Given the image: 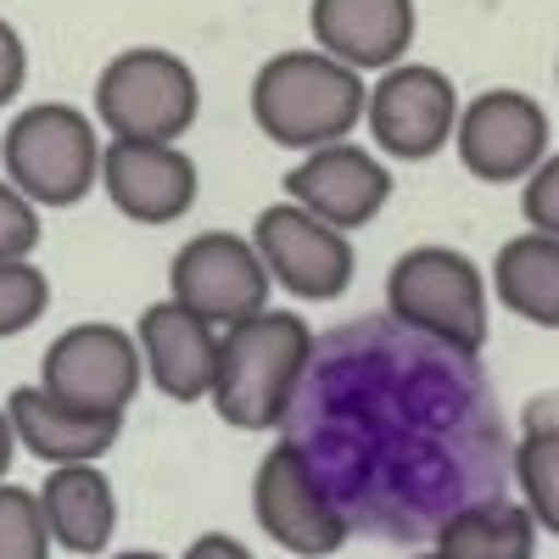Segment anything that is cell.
Returning a JSON list of instances; mask_svg holds the SVG:
<instances>
[{
  "instance_id": "obj_1",
  "label": "cell",
  "mask_w": 559,
  "mask_h": 559,
  "mask_svg": "<svg viewBox=\"0 0 559 559\" xmlns=\"http://www.w3.org/2000/svg\"><path fill=\"white\" fill-rule=\"evenodd\" d=\"M292 419L286 442L313 459L347 521L376 532H442L459 509L503 498V476H515L481 364L392 313L319 336Z\"/></svg>"
},
{
  "instance_id": "obj_2",
  "label": "cell",
  "mask_w": 559,
  "mask_h": 559,
  "mask_svg": "<svg viewBox=\"0 0 559 559\" xmlns=\"http://www.w3.org/2000/svg\"><path fill=\"white\" fill-rule=\"evenodd\" d=\"M319 336L308 331L302 313L269 308L236 331H224L218 347V381H213V414L236 431H274L286 426L308 369H313Z\"/></svg>"
},
{
  "instance_id": "obj_3",
  "label": "cell",
  "mask_w": 559,
  "mask_h": 559,
  "mask_svg": "<svg viewBox=\"0 0 559 559\" xmlns=\"http://www.w3.org/2000/svg\"><path fill=\"white\" fill-rule=\"evenodd\" d=\"M369 118V84L364 73L324 57L319 45L280 51L252 73V123L286 152H324L342 146Z\"/></svg>"
},
{
  "instance_id": "obj_4",
  "label": "cell",
  "mask_w": 559,
  "mask_h": 559,
  "mask_svg": "<svg viewBox=\"0 0 559 559\" xmlns=\"http://www.w3.org/2000/svg\"><path fill=\"white\" fill-rule=\"evenodd\" d=\"M386 313L414 336H431L464 358L487 347V274L459 247H408L386 269Z\"/></svg>"
},
{
  "instance_id": "obj_5",
  "label": "cell",
  "mask_w": 559,
  "mask_h": 559,
  "mask_svg": "<svg viewBox=\"0 0 559 559\" xmlns=\"http://www.w3.org/2000/svg\"><path fill=\"white\" fill-rule=\"evenodd\" d=\"M102 134L90 112L68 102H39L23 107L7 134H0V163L7 179L34 202V207H73L90 197V185H102Z\"/></svg>"
},
{
  "instance_id": "obj_6",
  "label": "cell",
  "mask_w": 559,
  "mask_h": 559,
  "mask_svg": "<svg viewBox=\"0 0 559 559\" xmlns=\"http://www.w3.org/2000/svg\"><path fill=\"white\" fill-rule=\"evenodd\" d=\"M202 90L185 57L163 45H129L96 79V123L112 140H163L179 146V134L197 123Z\"/></svg>"
},
{
  "instance_id": "obj_7",
  "label": "cell",
  "mask_w": 559,
  "mask_h": 559,
  "mask_svg": "<svg viewBox=\"0 0 559 559\" xmlns=\"http://www.w3.org/2000/svg\"><path fill=\"white\" fill-rule=\"evenodd\" d=\"M140 381H146V353H140L134 331L107 319L68 324L39 358V392L96 419H123Z\"/></svg>"
},
{
  "instance_id": "obj_8",
  "label": "cell",
  "mask_w": 559,
  "mask_h": 559,
  "mask_svg": "<svg viewBox=\"0 0 559 559\" xmlns=\"http://www.w3.org/2000/svg\"><path fill=\"white\" fill-rule=\"evenodd\" d=\"M252 515L258 526L297 559H331L347 537L353 521L313 471V459L297 442H274L258 471H252Z\"/></svg>"
},
{
  "instance_id": "obj_9",
  "label": "cell",
  "mask_w": 559,
  "mask_h": 559,
  "mask_svg": "<svg viewBox=\"0 0 559 559\" xmlns=\"http://www.w3.org/2000/svg\"><path fill=\"white\" fill-rule=\"evenodd\" d=\"M168 302L191 308L213 331H236V324L269 313V269L252 236H229V229L191 236L168 263Z\"/></svg>"
},
{
  "instance_id": "obj_10",
  "label": "cell",
  "mask_w": 559,
  "mask_h": 559,
  "mask_svg": "<svg viewBox=\"0 0 559 559\" xmlns=\"http://www.w3.org/2000/svg\"><path fill=\"white\" fill-rule=\"evenodd\" d=\"M459 90L431 62H403L369 84V134L392 163H426L459 134Z\"/></svg>"
},
{
  "instance_id": "obj_11",
  "label": "cell",
  "mask_w": 559,
  "mask_h": 559,
  "mask_svg": "<svg viewBox=\"0 0 559 559\" xmlns=\"http://www.w3.org/2000/svg\"><path fill=\"white\" fill-rule=\"evenodd\" d=\"M252 247L280 292L297 302H336L353 286V241L297 202H274L252 218Z\"/></svg>"
},
{
  "instance_id": "obj_12",
  "label": "cell",
  "mask_w": 559,
  "mask_h": 559,
  "mask_svg": "<svg viewBox=\"0 0 559 559\" xmlns=\"http://www.w3.org/2000/svg\"><path fill=\"white\" fill-rule=\"evenodd\" d=\"M453 152L481 185H526L548 163V112L526 90H481L459 118Z\"/></svg>"
},
{
  "instance_id": "obj_13",
  "label": "cell",
  "mask_w": 559,
  "mask_h": 559,
  "mask_svg": "<svg viewBox=\"0 0 559 559\" xmlns=\"http://www.w3.org/2000/svg\"><path fill=\"white\" fill-rule=\"evenodd\" d=\"M102 191L134 224H179L197 207V163L163 140H107Z\"/></svg>"
},
{
  "instance_id": "obj_14",
  "label": "cell",
  "mask_w": 559,
  "mask_h": 559,
  "mask_svg": "<svg viewBox=\"0 0 559 559\" xmlns=\"http://www.w3.org/2000/svg\"><path fill=\"white\" fill-rule=\"evenodd\" d=\"M286 202H297L302 213L324 218L331 229L353 236L392 202V174L381 157H369L364 146L342 140V146L308 152L292 174H286Z\"/></svg>"
},
{
  "instance_id": "obj_15",
  "label": "cell",
  "mask_w": 559,
  "mask_h": 559,
  "mask_svg": "<svg viewBox=\"0 0 559 559\" xmlns=\"http://www.w3.org/2000/svg\"><path fill=\"white\" fill-rule=\"evenodd\" d=\"M308 28L342 68L392 73L414 45V0H308Z\"/></svg>"
},
{
  "instance_id": "obj_16",
  "label": "cell",
  "mask_w": 559,
  "mask_h": 559,
  "mask_svg": "<svg viewBox=\"0 0 559 559\" xmlns=\"http://www.w3.org/2000/svg\"><path fill=\"white\" fill-rule=\"evenodd\" d=\"M134 342L146 353V376L157 381L163 397H174V403L213 397L224 331H213L207 319H197L179 302H152L134 319Z\"/></svg>"
},
{
  "instance_id": "obj_17",
  "label": "cell",
  "mask_w": 559,
  "mask_h": 559,
  "mask_svg": "<svg viewBox=\"0 0 559 559\" xmlns=\"http://www.w3.org/2000/svg\"><path fill=\"white\" fill-rule=\"evenodd\" d=\"M7 414H12L17 448H28L39 464H51V471H68V464H102V453L123 431V419L79 414V408L57 403L51 392H39V386H17L7 397Z\"/></svg>"
},
{
  "instance_id": "obj_18",
  "label": "cell",
  "mask_w": 559,
  "mask_h": 559,
  "mask_svg": "<svg viewBox=\"0 0 559 559\" xmlns=\"http://www.w3.org/2000/svg\"><path fill=\"white\" fill-rule=\"evenodd\" d=\"M39 492L45 526H51V543L68 554H107L112 532H118V492L107 481L102 464H68V471H51Z\"/></svg>"
},
{
  "instance_id": "obj_19",
  "label": "cell",
  "mask_w": 559,
  "mask_h": 559,
  "mask_svg": "<svg viewBox=\"0 0 559 559\" xmlns=\"http://www.w3.org/2000/svg\"><path fill=\"white\" fill-rule=\"evenodd\" d=\"M492 292L537 331H559V241L532 236V229L509 236L492 258Z\"/></svg>"
},
{
  "instance_id": "obj_20",
  "label": "cell",
  "mask_w": 559,
  "mask_h": 559,
  "mask_svg": "<svg viewBox=\"0 0 559 559\" xmlns=\"http://www.w3.org/2000/svg\"><path fill=\"white\" fill-rule=\"evenodd\" d=\"M437 554L448 559H532L537 554V521L521 498H481L471 509H459L453 521H442Z\"/></svg>"
},
{
  "instance_id": "obj_21",
  "label": "cell",
  "mask_w": 559,
  "mask_h": 559,
  "mask_svg": "<svg viewBox=\"0 0 559 559\" xmlns=\"http://www.w3.org/2000/svg\"><path fill=\"white\" fill-rule=\"evenodd\" d=\"M515 487L537 532L559 537V431H526L515 442Z\"/></svg>"
},
{
  "instance_id": "obj_22",
  "label": "cell",
  "mask_w": 559,
  "mask_h": 559,
  "mask_svg": "<svg viewBox=\"0 0 559 559\" xmlns=\"http://www.w3.org/2000/svg\"><path fill=\"white\" fill-rule=\"evenodd\" d=\"M51 526L34 487H0V559H51Z\"/></svg>"
},
{
  "instance_id": "obj_23",
  "label": "cell",
  "mask_w": 559,
  "mask_h": 559,
  "mask_svg": "<svg viewBox=\"0 0 559 559\" xmlns=\"http://www.w3.org/2000/svg\"><path fill=\"white\" fill-rule=\"evenodd\" d=\"M51 308V280L34 263H0V336H23Z\"/></svg>"
},
{
  "instance_id": "obj_24",
  "label": "cell",
  "mask_w": 559,
  "mask_h": 559,
  "mask_svg": "<svg viewBox=\"0 0 559 559\" xmlns=\"http://www.w3.org/2000/svg\"><path fill=\"white\" fill-rule=\"evenodd\" d=\"M39 207L17 191L12 179H0V263H28V252L39 247Z\"/></svg>"
},
{
  "instance_id": "obj_25",
  "label": "cell",
  "mask_w": 559,
  "mask_h": 559,
  "mask_svg": "<svg viewBox=\"0 0 559 559\" xmlns=\"http://www.w3.org/2000/svg\"><path fill=\"white\" fill-rule=\"evenodd\" d=\"M521 213H526V224H532V236L559 241V152L521 185Z\"/></svg>"
},
{
  "instance_id": "obj_26",
  "label": "cell",
  "mask_w": 559,
  "mask_h": 559,
  "mask_svg": "<svg viewBox=\"0 0 559 559\" xmlns=\"http://www.w3.org/2000/svg\"><path fill=\"white\" fill-rule=\"evenodd\" d=\"M23 79H28V45H23V34L7 17H0V107L17 102Z\"/></svg>"
},
{
  "instance_id": "obj_27",
  "label": "cell",
  "mask_w": 559,
  "mask_h": 559,
  "mask_svg": "<svg viewBox=\"0 0 559 559\" xmlns=\"http://www.w3.org/2000/svg\"><path fill=\"white\" fill-rule=\"evenodd\" d=\"M179 559H258V554L236 537H224V532H202V537H191V548H185Z\"/></svg>"
},
{
  "instance_id": "obj_28",
  "label": "cell",
  "mask_w": 559,
  "mask_h": 559,
  "mask_svg": "<svg viewBox=\"0 0 559 559\" xmlns=\"http://www.w3.org/2000/svg\"><path fill=\"white\" fill-rule=\"evenodd\" d=\"M521 426H526V431H559V392H548V397H532Z\"/></svg>"
},
{
  "instance_id": "obj_29",
  "label": "cell",
  "mask_w": 559,
  "mask_h": 559,
  "mask_svg": "<svg viewBox=\"0 0 559 559\" xmlns=\"http://www.w3.org/2000/svg\"><path fill=\"white\" fill-rule=\"evenodd\" d=\"M12 459H17V431H12V414H7V403H0V487H7Z\"/></svg>"
},
{
  "instance_id": "obj_30",
  "label": "cell",
  "mask_w": 559,
  "mask_h": 559,
  "mask_svg": "<svg viewBox=\"0 0 559 559\" xmlns=\"http://www.w3.org/2000/svg\"><path fill=\"white\" fill-rule=\"evenodd\" d=\"M112 559H168V554H157V548H129V554H112Z\"/></svg>"
},
{
  "instance_id": "obj_31",
  "label": "cell",
  "mask_w": 559,
  "mask_h": 559,
  "mask_svg": "<svg viewBox=\"0 0 559 559\" xmlns=\"http://www.w3.org/2000/svg\"><path fill=\"white\" fill-rule=\"evenodd\" d=\"M408 559H448V554H437V548H426V554H408Z\"/></svg>"
},
{
  "instance_id": "obj_32",
  "label": "cell",
  "mask_w": 559,
  "mask_h": 559,
  "mask_svg": "<svg viewBox=\"0 0 559 559\" xmlns=\"http://www.w3.org/2000/svg\"><path fill=\"white\" fill-rule=\"evenodd\" d=\"M554 73H559V62H554Z\"/></svg>"
}]
</instances>
